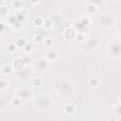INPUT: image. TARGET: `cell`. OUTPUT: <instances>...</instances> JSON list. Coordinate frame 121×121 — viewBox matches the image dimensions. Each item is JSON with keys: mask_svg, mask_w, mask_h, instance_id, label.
<instances>
[{"mask_svg": "<svg viewBox=\"0 0 121 121\" xmlns=\"http://www.w3.org/2000/svg\"><path fill=\"white\" fill-rule=\"evenodd\" d=\"M11 66H12V69H14L15 71L20 72V71H22V70L25 69V67H26V61H25V60L23 58L17 57V58H15L12 60V65Z\"/></svg>", "mask_w": 121, "mask_h": 121, "instance_id": "1", "label": "cell"}, {"mask_svg": "<svg viewBox=\"0 0 121 121\" xmlns=\"http://www.w3.org/2000/svg\"><path fill=\"white\" fill-rule=\"evenodd\" d=\"M77 34H78L77 33V30L74 27H67L63 31V37L67 41H73V40H75Z\"/></svg>", "mask_w": 121, "mask_h": 121, "instance_id": "2", "label": "cell"}, {"mask_svg": "<svg viewBox=\"0 0 121 121\" xmlns=\"http://www.w3.org/2000/svg\"><path fill=\"white\" fill-rule=\"evenodd\" d=\"M45 60L48 61H54L58 59V52L55 49H49L45 54Z\"/></svg>", "mask_w": 121, "mask_h": 121, "instance_id": "3", "label": "cell"}, {"mask_svg": "<svg viewBox=\"0 0 121 121\" xmlns=\"http://www.w3.org/2000/svg\"><path fill=\"white\" fill-rule=\"evenodd\" d=\"M14 43H15V45L17 46V48L22 49V48H24V47L26 46V44L27 43H26V41L25 38L20 37V38H17V39H16V41L14 42Z\"/></svg>", "mask_w": 121, "mask_h": 121, "instance_id": "4", "label": "cell"}, {"mask_svg": "<svg viewBox=\"0 0 121 121\" xmlns=\"http://www.w3.org/2000/svg\"><path fill=\"white\" fill-rule=\"evenodd\" d=\"M31 84L35 88H40L43 85V79L40 77H35L31 79Z\"/></svg>", "mask_w": 121, "mask_h": 121, "instance_id": "5", "label": "cell"}, {"mask_svg": "<svg viewBox=\"0 0 121 121\" xmlns=\"http://www.w3.org/2000/svg\"><path fill=\"white\" fill-rule=\"evenodd\" d=\"M98 85H99V80L97 78H93L89 79V81H88V86L91 89H96L98 87Z\"/></svg>", "mask_w": 121, "mask_h": 121, "instance_id": "6", "label": "cell"}, {"mask_svg": "<svg viewBox=\"0 0 121 121\" xmlns=\"http://www.w3.org/2000/svg\"><path fill=\"white\" fill-rule=\"evenodd\" d=\"M85 10L88 14H94L95 11H96V7L93 4H87L86 7H85Z\"/></svg>", "mask_w": 121, "mask_h": 121, "instance_id": "7", "label": "cell"}, {"mask_svg": "<svg viewBox=\"0 0 121 121\" xmlns=\"http://www.w3.org/2000/svg\"><path fill=\"white\" fill-rule=\"evenodd\" d=\"M43 17H41V16H37V17H35V19L33 20V25H34V26H36V27L43 26Z\"/></svg>", "mask_w": 121, "mask_h": 121, "instance_id": "8", "label": "cell"}, {"mask_svg": "<svg viewBox=\"0 0 121 121\" xmlns=\"http://www.w3.org/2000/svg\"><path fill=\"white\" fill-rule=\"evenodd\" d=\"M54 24L53 22L50 20V19H43V26L45 28V29H51L53 27Z\"/></svg>", "mask_w": 121, "mask_h": 121, "instance_id": "9", "label": "cell"}, {"mask_svg": "<svg viewBox=\"0 0 121 121\" xmlns=\"http://www.w3.org/2000/svg\"><path fill=\"white\" fill-rule=\"evenodd\" d=\"M12 66L11 65H9V64H6L4 67H3V73L5 75H9L11 72H12Z\"/></svg>", "mask_w": 121, "mask_h": 121, "instance_id": "10", "label": "cell"}, {"mask_svg": "<svg viewBox=\"0 0 121 121\" xmlns=\"http://www.w3.org/2000/svg\"><path fill=\"white\" fill-rule=\"evenodd\" d=\"M16 50H17V46L15 45L14 43H10L8 44V51L9 53H14Z\"/></svg>", "mask_w": 121, "mask_h": 121, "instance_id": "11", "label": "cell"}, {"mask_svg": "<svg viewBox=\"0 0 121 121\" xmlns=\"http://www.w3.org/2000/svg\"><path fill=\"white\" fill-rule=\"evenodd\" d=\"M21 103H22V100L19 97H14L11 100V104L13 105V107H20L21 106Z\"/></svg>", "mask_w": 121, "mask_h": 121, "instance_id": "12", "label": "cell"}, {"mask_svg": "<svg viewBox=\"0 0 121 121\" xmlns=\"http://www.w3.org/2000/svg\"><path fill=\"white\" fill-rule=\"evenodd\" d=\"M43 42L44 43V44H45L46 46H52V45H53V43H54L53 39H52V38H50V37L45 38V39H44Z\"/></svg>", "mask_w": 121, "mask_h": 121, "instance_id": "13", "label": "cell"}, {"mask_svg": "<svg viewBox=\"0 0 121 121\" xmlns=\"http://www.w3.org/2000/svg\"><path fill=\"white\" fill-rule=\"evenodd\" d=\"M75 111V108L72 106V105H67L65 108H64V112L66 113H69V114H72Z\"/></svg>", "mask_w": 121, "mask_h": 121, "instance_id": "14", "label": "cell"}, {"mask_svg": "<svg viewBox=\"0 0 121 121\" xmlns=\"http://www.w3.org/2000/svg\"><path fill=\"white\" fill-rule=\"evenodd\" d=\"M33 40H34L35 43H42V42L43 41V38L42 35H40V34H35L34 37H33Z\"/></svg>", "mask_w": 121, "mask_h": 121, "instance_id": "15", "label": "cell"}, {"mask_svg": "<svg viewBox=\"0 0 121 121\" xmlns=\"http://www.w3.org/2000/svg\"><path fill=\"white\" fill-rule=\"evenodd\" d=\"M7 13H8V8L4 5L0 6V15L5 16V15H7Z\"/></svg>", "mask_w": 121, "mask_h": 121, "instance_id": "16", "label": "cell"}, {"mask_svg": "<svg viewBox=\"0 0 121 121\" xmlns=\"http://www.w3.org/2000/svg\"><path fill=\"white\" fill-rule=\"evenodd\" d=\"M8 87V83L4 79H0V90H5Z\"/></svg>", "mask_w": 121, "mask_h": 121, "instance_id": "17", "label": "cell"}, {"mask_svg": "<svg viewBox=\"0 0 121 121\" xmlns=\"http://www.w3.org/2000/svg\"><path fill=\"white\" fill-rule=\"evenodd\" d=\"M81 23H82L83 25H85V26H88V25L90 24V19H89V17H88V16H84V17H82V19H81Z\"/></svg>", "mask_w": 121, "mask_h": 121, "instance_id": "18", "label": "cell"}, {"mask_svg": "<svg viewBox=\"0 0 121 121\" xmlns=\"http://www.w3.org/2000/svg\"><path fill=\"white\" fill-rule=\"evenodd\" d=\"M76 40L78 41V42H82L83 40H84V35L83 34H81V33H78L77 34V36H76Z\"/></svg>", "mask_w": 121, "mask_h": 121, "instance_id": "19", "label": "cell"}, {"mask_svg": "<svg viewBox=\"0 0 121 121\" xmlns=\"http://www.w3.org/2000/svg\"><path fill=\"white\" fill-rule=\"evenodd\" d=\"M12 6H13V8H15V9H21V8H22L20 1H14V2L12 3Z\"/></svg>", "mask_w": 121, "mask_h": 121, "instance_id": "20", "label": "cell"}, {"mask_svg": "<svg viewBox=\"0 0 121 121\" xmlns=\"http://www.w3.org/2000/svg\"><path fill=\"white\" fill-rule=\"evenodd\" d=\"M30 2H31L32 5H37L40 2V0H30Z\"/></svg>", "mask_w": 121, "mask_h": 121, "instance_id": "21", "label": "cell"}, {"mask_svg": "<svg viewBox=\"0 0 121 121\" xmlns=\"http://www.w3.org/2000/svg\"><path fill=\"white\" fill-rule=\"evenodd\" d=\"M3 31H4V26H3V25L0 23V35L3 33Z\"/></svg>", "mask_w": 121, "mask_h": 121, "instance_id": "22", "label": "cell"}, {"mask_svg": "<svg viewBox=\"0 0 121 121\" xmlns=\"http://www.w3.org/2000/svg\"><path fill=\"white\" fill-rule=\"evenodd\" d=\"M114 1H119V0H114Z\"/></svg>", "mask_w": 121, "mask_h": 121, "instance_id": "23", "label": "cell"}]
</instances>
